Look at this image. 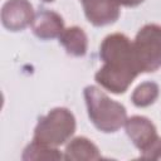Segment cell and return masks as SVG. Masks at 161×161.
Returning a JSON list of instances; mask_svg holds the SVG:
<instances>
[{
	"instance_id": "6da1fadb",
	"label": "cell",
	"mask_w": 161,
	"mask_h": 161,
	"mask_svg": "<svg viewBox=\"0 0 161 161\" xmlns=\"http://www.w3.org/2000/svg\"><path fill=\"white\" fill-rule=\"evenodd\" d=\"M103 65L94 74L96 82L114 94L125 93L141 73L130 38L121 33L107 35L99 47Z\"/></svg>"
},
{
	"instance_id": "7a4b0ae2",
	"label": "cell",
	"mask_w": 161,
	"mask_h": 161,
	"mask_svg": "<svg viewBox=\"0 0 161 161\" xmlns=\"http://www.w3.org/2000/svg\"><path fill=\"white\" fill-rule=\"evenodd\" d=\"M83 94L88 117L97 130L104 133H113L125 126L127 111L123 104L111 99L96 86H87Z\"/></svg>"
},
{
	"instance_id": "3957f363",
	"label": "cell",
	"mask_w": 161,
	"mask_h": 161,
	"mask_svg": "<svg viewBox=\"0 0 161 161\" xmlns=\"http://www.w3.org/2000/svg\"><path fill=\"white\" fill-rule=\"evenodd\" d=\"M74 132V114L65 107H55L39 118L33 140L48 146L59 147L69 141Z\"/></svg>"
},
{
	"instance_id": "277c9868",
	"label": "cell",
	"mask_w": 161,
	"mask_h": 161,
	"mask_svg": "<svg viewBox=\"0 0 161 161\" xmlns=\"http://www.w3.org/2000/svg\"><path fill=\"white\" fill-rule=\"evenodd\" d=\"M132 45L141 73H152L161 68V25H143L137 31Z\"/></svg>"
},
{
	"instance_id": "5b68a950",
	"label": "cell",
	"mask_w": 161,
	"mask_h": 161,
	"mask_svg": "<svg viewBox=\"0 0 161 161\" xmlns=\"http://www.w3.org/2000/svg\"><path fill=\"white\" fill-rule=\"evenodd\" d=\"M34 15L29 0H6L1 8V23L10 31H20L31 25Z\"/></svg>"
},
{
	"instance_id": "8992f818",
	"label": "cell",
	"mask_w": 161,
	"mask_h": 161,
	"mask_svg": "<svg viewBox=\"0 0 161 161\" xmlns=\"http://www.w3.org/2000/svg\"><path fill=\"white\" fill-rule=\"evenodd\" d=\"M84 15L94 26H104L118 20L121 10L116 0H82Z\"/></svg>"
},
{
	"instance_id": "52a82bcc",
	"label": "cell",
	"mask_w": 161,
	"mask_h": 161,
	"mask_svg": "<svg viewBox=\"0 0 161 161\" xmlns=\"http://www.w3.org/2000/svg\"><path fill=\"white\" fill-rule=\"evenodd\" d=\"M125 130L132 143L142 152L158 136L156 126L145 116H132L126 119Z\"/></svg>"
},
{
	"instance_id": "ba28073f",
	"label": "cell",
	"mask_w": 161,
	"mask_h": 161,
	"mask_svg": "<svg viewBox=\"0 0 161 161\" xmlns=\"http://www.w3.org/2000/svg\"><path fill=\"white\" fill-rule=\"evenodd\" d=\"M30 26L34 35L43 40L59 38L62 31L65 29L63 18L49 9H39L34 15V20Z\"/></svg>"
},
{
	"instance_id": "9c48e42d",
	"label": "cell",
	"mask_w": 161,
	"mask_h": 161,
	"mask_svg": "<svg viewBox=\"0 0 161 161\" xmlns=\"http://www.w3.org/2000/svg\"><path fill=\"white\" fill-rule=\"evenodd\" d=\"M102 155L98 147L87 137H75L69 141L64 150V160L70 161H91L99 160Z\"/></svg>"
},
{
	"instance_id": "30bf717a",
	"label": "cell",
	"mask_w": 161,
	"mask_h": 161,
	"mask_svg": "<svg viewBox=\"0 0 161 161\" xmlns=\"http://www.w3.org/2000/svg\"><path fill=\"white\" fill-rule=\"evenodd\" d=\"M59 44H62L67 54L72 57H83L88 49V38L84 30L79 26L65 28L59 35Z\"/></svg>"
},
{
	"instance_id": "8fae6325",
	"label": "cell",
	"mask_w": 161,
	"mask_h": 161,
	"mask_svg": "<svg viewBox=\"0 0 161 161\" xmlns=\"http://www.w3.org/2000/svg\"><path fill=\"white\" fill-rule=\"evenodd\" d=\"M64 155L58 150V147L48 146L40 143L38 141H31L23 151L21 160L24 161H33V160H62Z\"/></svg>"
},
{
	"instance_id": "7c38bea8",
	"label": "cell",
	"mask_w": 161,
	"mask_h": 161,
	"mask_svg": "<svg viewBox=\"0 0 161 161\" xmlns=\"http://www.w3.org/2000/svg\"><path fill=\"white\" fill-rule=\"evenodd\" d=\"M158 93H160V88L157 83L151 80L143 82L135 88L131 96V101L136 107H140V108L148 107L155 103V101L158 97Z\"/></svg>"
},
{
	"instance_id": "4fadbf2b",
	"label": "cell",
	"mask_w": 161,
	"mask_h": 161,
	"mask_svg": "<svg viewBox=\"0 0 161 161\" xmlns=\"http://www.w3.org/2000/svg\"><path fill=\"white\" fill-rule=\"evenodd\" d=\"M143 160H161V137H157L145 151L141 152Z\"/></svg>"
},
{
	"instance_id": "5bb4252c",
	"label": "cell",
	"mask_w": 161,
	"mask_h": 161,
	"mask_svg": "<svg viewBox=\"0 0 161 161\" xmlns=\"http://www.w3.org/2000/svg\"><path fill=\"white\" fill-rule=\"evenodd\" d=\"M118 3V5L121 6H127V8H135L138 6L140 4H142L145 0H116Z\"/></svg>"
},
{
	"instance_id": "9a60e30c",
	"label": "cell",
	"mask_w": 161,
	"mask_h": 161,
	"mask_svg": "<svg viewBox=\"0 0 161 161\" xmlns=\"http://www.w3.org/2000/svg\"><path fill=\"white\" fill-rule=\"evenodd\" d=\"M42 1H43V3H53L54 0H42Z\"/></svg>"
}]
</instances>
